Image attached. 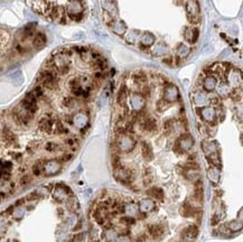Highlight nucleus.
<instances>
[{
	"instance_id": "1",
	"label": "nucleus",
	"mask_w": 243,
	"mask_h": 242,
	"mask_svg": "<svg viewBox=\"0 0 243 242\" xmlns=\"http://www.w3.org/2000/svg\"><path fill=\"white\" fill-rule=\"evenodd\" d=\"M185 9L188 21L192 25H197L201 21V8L197 0H185Z\"/></svg>"
},
{
	"instance_id": "2",
	"label": "nucleus",
	"mask_w": 243,
	"mask_h": 242,
	"mask_svg": "<svg viewBox=\"0 0 243 242\" xmlns=\"http://www.w3.org/2000/svg\"><path fill=\"white\" fill-rule=\"evenodd\" d=\"M115 146H117L118 150L121 153H129L136 147V140L133 139V137L131 135L124 134V135L118 136L117 141H115Z\"/></svg>"
},
{
	"instance_id": "3",
	"label": "nucleus",
	"mask_w": 243,
	"mask_h": 242,
	"mask_svg": "<svg viewBox=\"0 0 243 242\" xmlns=\"http://www.w3.org/2000/svg\"><path fill=\"white\" fill-rule=\"evenodd\" d=\"M194 145V139L191 135H182L179 137L176 144L174 146V151L178 153V154H183V153H186L188 150H191V148L193 147Z\"/></svg>"
},
{
	"instance_id": "4",
	"label": "nucleus",
	"mask_w": 243,
	"mask_h": 242,
	"mask_svg": "<svg viewBox=\"0 0 243 242\" xmlns=\"http://www.w3.org/2000/svg\"><path fill=\"white\" fill-rule=\"evenodd\" d=\"M20 106H21L23 109H25L26 111H28L29 113H32V114H34V113L38 110L37 99L35 98V95H34L32 92H28V93L25 95V98L23 99Z\"/></svg>"
},
{
	"instance_id": "5",
	"label": "nucleus",
	"mask_w": 243,
	"mask_h": 242,
	"mask_svg": "<svg viewBox=\"0 0 243 242\" xmlns=\"http://www.w3.org/2000/svg\"><path fill=\"white\" fill-rule=\"evenodd\" d=\"M27 4L35 13L39 15H45L49 6L46 0H27Z\"/></svg>"
},
{
	"instance_id": "6",
	"label": "nucleus",
	"mask_w": 243,
	"mask_h": 242,
	"mask_svg": "<svg viewBox=\"0 0 243 242\" xmlns=\"http://www.w3.org/2000/svg\"><path fill=\"white\" fill-rule=\"evenodd\" d=\"M61 163L58 160H48V162H45L44 166H43V172L45 175L47 176H52V175H55L56 173H58L61 170Z\"/></svg>"
},
{
	"instance_id": "7",
	"label": "nucleus",
	"mask_w": 243,
	"mask_h": 242,
	"mask_svg": "<svg viewBox=\"0 0 243 242\" xmlns=\"http://www.w3.org/2000/svg\"><path fill=\"white\" fill-rule=\"evenodd\" d=\"M66 11L69 17H73L76 15L83 14V6L81 4V0H69L67 7H66Z\"/></svg>"
},
{
	"instance_id": "8",
	"label": "nucleus",
	"mask_w": 243,
	"mask_h": 242,
	"mask_svg": "<svg viewBox=\"0 0 243 242\" xmlns=\"http://www.w3.org/2000/svg\"><path fill=\"white\" fill-rule=\"evenodd\" d=\"M199 116L203 118V120L208 123H215L216 121V110L214 107H204L199 110Z\"/></svg>"
},
{
	"instance_id": "9",
	"label": "nucleus",
	"mask_w": 243,
	"mask_h": 242,
	"mask_svg": "<svg viewBox=\"0 0 243 242\" xmlns=\"http://www.w3.org/2000/svg\"><path fill=\"white\" fill-rule=\"evenodd\" d=\"M179 97V92L178 89L176 88L175 85L173 84H168L167 86L165 88V91H164V100L167 101V102H174L176 101Z\"/></svg>"
},
{
	"instance_id": "10",
	"label": "nucleus",
	"mask_w": 243,
	"mask_h": 242,
	"mask_svg": "<svg viewBox=\"0 0 243 242\" xmlns=\"http://www.w3.org/2000/svg\"><path fill=\"white\" fill-rule=\"evenodd\" d=\"M140 126H141V129L145 132L152 134V132H155L157 130V121L152 117H146L141 120Z\"/></svg>"
},
{
	"instance_id": "11",
	"label": "nucleus",
	"mask_w": 243,
	"mask_h": 242,
	"mask_svg": "<svg viewBox=\"0 0 243 242\" xmlns=\"http://www.w3.org/2000/svg\"><path fill=\"white\" fill-rule=\"evenodd\" d=\"M38 128L44 134H51V132H53V128H54V120L48 116L43 117L41 120L38 121Z\"/></svg>"
},
{
	"instance_id": "12",
	"label": "nucleus",
	"mask_w": 243,
	"mask_h": 242,
	"mask_svg": "<svg viewBox=\"0 0 243 242\" xmlns=\"http://www.w3.org/2000/svg\"><path fill=\"white\" fill-rule=\"evenodd\" d=\"M198 29L195 26H188L184 29V38L187 43L194 44L198 38Z\"/></svg>"
},
{
	"instance_id": "13",
	"label": "nucleus",
	"mask_w": 243,
	"mask_h": 242,
	"mask_svg": "<svg viewBox=\"0 0 243 242\" xmlns=\"http://www.w3.org/2000/svg\"><path fill=\"white\" fill-rule=\"evenodd\" d=\"M130 104L134 111H140L145 107V98L139 93H132L130 95Z\"/></svg>"
},
{
	"instance_id": "14",
	"label": "nucleus",
	"mask_w": 243,
	"mask_h": 242,
	"mask_svg": "<svg viewBox=\"0 0 243 242\" xmlns=\"http://www.w3.org/2000/svg\"><path fill=\"white\" fill-rule=\"evenodd\" d=\"M138 207H139V212H142V213H149L155 210L156 207V203L152 198H142L139 204H138Z\"/></svg>"
},
{
	"instance_id": "15",
	"label": "nucleus",
	"mask_w": 243,
	"mask_h": 242,
	"mask_svg": "<svg viewBox=\"0 0 243 242\" xmlns=\"http://www.w3.org/2000/svg\"><path fill=\"white\" fill-rule=\"evenodd\" d=\"M217 85V80L214 75H207L205 79L202 81V86L206 92H212L214 91Z\"/></svg>"
},
{
	"instance_id": "16",
	"label": "nucleus",
	"mask_w": 243,
	"mask_h": 242,
	"mask_svg": "<svg viewBox=\"0 0 243 242\" xmlns=\"http://www.w3.org/2000/svg\"><path fill=\"white\" fill-rule=\"evenodd\" d=\"M101 6L103 11H106L108 14H111L113 16H117L118 14V8H117L114 0H101Z\"/></svg>"
},
{
	"instance_id": "17",
	"label": "nucleus",
	"mask_w": 243,
	"mask_h": 242,
	"mask_svg": "<svg viewBox=\"0 0 243 242\" xmlns=\"http://www.w3.org/2000/svg\"><path fill=\"white\" fill-rule=\"evenodd\" d=\"M123 214L126 216H130V218H137L139 215V207L138 204L136 203H128V204H124L123 207Z\"/></svg>"
},
{
	"instance_id": "18",
	"label": "nucleus",
	"mask_w": 243,
	"mask_h": 242,
	"mask_svg": "<svg viewBox=\"0 0 243 242\" xmlns=\"http://www.w3.org/2000/svg\"><path fill=\"white\" fill-rule=\"evenodd\" d=\"M196 235H197V228L195 225H189L185 228L182 233V238L185 241H192L196 238Z\"/></svg>"
},
{
	"instance_id": "19",
	"label": "nucleus",
	"mask_w": 243,
	"mask_h": 242,
	"mask_svg": "<svg viewBox=\"0 0 243 242\" xmlns=\"http://www.w3.org/2000/svg\"><path fill=\"white\" fill-rule=\"evenodd\" d=\"M202 148L204 154L206 155V156L213 154V153H219V145L216 144L215 141H208V140L203 141Z\"/></svg>"
},
{
	"instance_id": "20",
	"label": "nucleus",
	"mask_w": 243,
	"mask_h": 242,
	"mask_svg": "<svg viewBox=\"0 0 243 242\" xmlns=\"http://www.w3.org/2000/svg\"><path fill=\"white\" fill-rule=\"evenodd\" d=\"M32 43L34 48H36V49H41V48L45 47L46 43H47V38H46V36L43 33H37L36 35L34 36V38H32Z\"/></svg>"
},
{
	"instance_id": "21",
	"label": "nucleus",
	"mask_w": 243,
	"mask_h": 242,
	"mask_svg": "<svg viewBox=\"0 0 243 242\" xmlns=\"http://www.w3.org/2000/svg\"><path fill=\"white\" fill-rule=\"evenodd\" d=\"M141 154L145 160H147V162L152 160L154 159V151H152L151 145L143 141L141 144Z\"/></svg>"
},
{
	"instance_id": "22",
	"label": "nucleus",
	"mask_w": 243,
	"mask_h": 242,
	"mask_svg": "<svg viewBox=\"0 0 243 242\" xmlns=\"http://www.w3.org/2000/svg\"><path fill=\"white\" fill-rule=\"evenodd\" d=\"M208 100H210V98L203 91H197V92L194 93V102L198 107H204L205 104L208 103Z\"/></svg>"
},
{
	"instance_id": "23",
	"label": "nucleus",
	"mask_w": 243,
	"mask_h": 242,
	"mask_svg": "<svg viewBox=\"0 0 243 242\" xmlns=\"http://www.w3.org/2000/svg\"><path fill=\"white\" fill-rule=\"evenodd\" d=\"M147 230H148V233H149L152 238H155V239L161 237V235L164 234V232H165V229H164V227L160 225V224H150L147 228Z\"/></svg>"
},
{
	"instance_id": "24",
	"label": "nucleus",
	"mask_w": 243,
	"mask_h": 242,
	"mask_svg": "<svg viewBox=\"0 0 243 242\" xmlns=\"http://www.w3.org/2000/svg\"><path fill=\"white\" fill-rule=\"evenodd\" d=\"M118 232L115 231L114 229L110 228V227H108V228L103 231V233H102V238L104 239V241L106 242H115L117 241V239H118Z\"/></svg>"
},
{
	"instance_id": "25",
	"label": "nucleus",
	"mask_w": 243,
	"mask_h": 242,
	"mask_svg": "<svg viewBox=\"0 0 243 242\" xmlns=\"http://www.w3.org/2000/svg\"><path fill=\"white\" fill-rule=\"evenodd\" d=\"M179 212H180V214L184 215V216H193V215L196 214L195 207L193 206V204L189 201H186V202L184 203L183 206L179 210Z\"/></svg>"
},
{
	"instance_id": "26",
	"label": "nucleus",
	"mask_w": 243,
	"mask_h": 242,
	"mask_svg": "<svg viewBox=\"0 0 243 242\" xmlns=\"http://www.w3.org/2000/svg\"><path fill=\"white\" fill-rule=\"evenodd\" d=\"M185 170V177L191 182H197L201 179V173L198 172V168H187Z\"/></svg>"
},
{
	"instance_id": "27",
	"label": "nucleus",
	"mask_w": 243,
	"mask_h": 242,
	"mask_svg": "<svg viewBox=\"0 0 243 242\" xmlns=\"http://www.w3.org/2000/svg\"><path fill=\"white\" fill-rule=\"evenodd\" d=\"M147 194L149 197L151 198H156V200L162 201L164 197H165V194H164V191L161 190L160 187H151L147 191Z\"/></svg>"
},
{
	"instance_id": "28",
	"label": "nucleus",
	"mask_w": 243,
	"mask_h": 242,
	"mask_svg": "<svg viewBox=\"0 0 243 242\" xmlns=\"http://www.w3.org/2000/svg\"><path fill=\"white\" fill-rule=\"evenodd\" d=\"M220 176L221 175H220V169H219V167L211 166V167L208 168V170H207V177H208V179L213 182L214 184L220 182Z\"/></svg>"
},
{
	"instance_id": "29",
	"label": "nucleus",
	"mask_w": 243,
	"mask_h": 242,
	"mask_svg": "<svg viewBox=\"0 0 243 242\" xmlns=\"http://www.w3.org/2000/svg\"><path fill=\"white\" fill-rule=\"evenodd\" d=\"M2 138H4V141L8 145H14L17 142V137H16V135H15L10 129H8V128H6L5 130H4V132H2Z\"/></svg>"
},
{
	"instance_id": "30",
	"label": "nucleus",
	"mask_w": 243,
	"mask_h": 242,
	"mask_svg": "<svg viewBox=\"0 0 243 242\" xmlns=\"http://www.w3.org/2000/svg\"><path fill=\"white\" fill-rule=\"evenodd\" d=\"M111 28H112L113 33L117 34V35H119V36L123 35V34L127 32V26H126V24H124L123 21H120V20H117Z\"/></svg>"
},
{
	"instance_id": "31",
	"label": "nucleus",
	"mask_w": 243,
	"mask_h": 242,
	"mask_svg": "<svg viewBox=\"0 0 243 242\" xmlns=\"http://www.w3.org/2000/svg\"><path fill=\"white\" fill-rule=\"evenodd\" d=\"M139 39H140L141 45L147 47L151 46L152 44L155 43V36L150 33H145L143 35H141V37H139Z\"/></svg>"
},
{
	"instance_id": "32",
	"label": "nucleus",
	"mask_w": 243,
	"mask_h": 242,
	"mask_svg": "<svg viewBox=\"0 0 243 242\" xmlns=\"http://www.w3.org/2000/svg\"><path fill=\"white\" fill-rule=\"evenodd\" d=\"M189 52H191V48L187 45H185V44L182 43L176 48V55L178 56L179 58H184V57H186L189 54Z\"/></svg>"
},
{
	"instance_id": "33",
	"label": "nucleus",
	"mask_w": 243,
	"mask_h": 242,
	"mask_svg": "<svg viewBox=\"0 0 243 242\" xmlns=\"http://www.w3.org/2000/svg\"><path fill=\"white\" fill-rule=\"evenodd\" d=\"M53 195H54V197H55L56 200L60 201V202H63V201L66 200V198L69 197V194H67V193H66L63 188L57 187V186H55V188H54Z\"/></svg>"
},
{
	"instance_id": "34",
	"label": "nucleus",
	"mask_w": 243,
	"mask_h": 242,
	"mask_svg": "<svg viewBox=\"0 0 243 242\" xmlns=\"http://www.w3.org/2000/svg\"><path fill=\"white\" fill-rule=\"evenodd\" d=\"M217 89V93L220 94V97H227L230 95V85L225 82H221L219 85H216Z\"/></svg>"
},
{
	"instance_id": "35",
	"label": "nucleus",
	"mask_w": 243,
	"mask_h": 242,
	"mask_svg": "<svg viewBox=\"0 0 243 242\" xmlns=\"http://www.w3.org/2000/svg\"><path fill=\"white\" fill-rule=\"evenodd\" d=\"M53 131L55 134H58V135H64V134H67L69 130L66 129V127H64V125L62 123V121L60 120H54V128H53Z\"/></svg>"
},
{
	"instance_id": "36",
	"label": "nucleus",
	"mask_w": 243,
	"mask_h": 242,
	"mask_svg": "<svg viewBox=\"0 0 243 242\" xmlns=\"http://www.w3.org/2000/svg\"><path fill=\"white\" fill-rule=\"evenodd\" d=\"M73 122L80 128H85V125L87 123V117L83 113H80L73 119Z\"/></svg>"
},
{
	"instance_id": "37",
	"label": "nucleus",
	"mask_w": 243,
	"mask_h": 242,
	"mask_svg": "<svg viewBox=\"0 0 243 242\" xmlns=\"http://www.w3.org/2000/svg\"><path fill=\"white\" fill-rule=\"evenodd\" d=\"M66 204H67V206H69V209L71 210V211H73V212L74 211H78V210H80L78 201L72 195L66 198Z\"/></svg>"
},
{
	"instance_id": "38",
	"label": "nucleus",
	"mask_w": 243,
	"mask_h": 242,
	"mask_svg": "<svg viewBox=\"0 0 243 242\" xmlns=\"http://www.w3.org/2000/svg\"><path fill=\"white\" fill-rule=\"evenodd\" d=\"M103 21H104V24H106V26L112 27L113 24L117 21V16H113V15L108 14L106 11H103Z\"/></svg>"
},
{
	"instance_id": "39",
	"label": "nucleus",
	"mask_w": 243,
	"mask_h": 242,
	"mask_svg": "<svg viewBox=\"0 0 243 242\" xmlns=\"http://www.w3.org/2000/svg\"><path fill=\"white\" fill-rule=\"evenodd\" d=\"M154 181V173L150 168H146V170L143 173V184L147 186L149 184H151Z\"/></svg>"
},
{
	"instance_id": "40",
	"label": "nucleus",
	"mask_w": 243,
	"mask_h": 242,
	"mask_svg": "<svg viewBox=\"0 0 243 242\" xmlns=\"http://www.w3.org/2000/svg\"><path fill=\"white\" fill-rule=\"evenodd\" d=\"M226 227H227L230 231H234L235 232V231H240L242 229V223L240 221H238V220H233L230 223L226 224Z\"/></svg>"
},
{
	"instance_id": "41",
	"label": "nucleus",
	"mask_w": 243,
	"mask_h": 242,
	"mask_svg": "<svg viewBox=\"0 0 243 242\" xmlns=\"http://www.w3.org/2000/svg\"><path fill=\"white\" fill-rule=\"evenodd\" d=\"M44 148H45V150L49 151V153H54V151L60 150L61 147H60V145L56 144V142H54V141H48V142H46V144H45Z\"/></svg>"
},
{
	"instance_id": "42",
	"label": "nucleus",
	"mask_w": 243,
	"mask_h": 242,
	"mask_svg": "<svg viewBox=\"0 0 243 242\" xmlns=\"http://www.w3.org/2000/svg\"><path fill=\"white\" fill-rule=\"evenodd\" d=\"M45 163H41V162H37L36 164H34V166L32 168V172L35 176H39L41 173H43V166Z\"/></svg>"
},
{
	"instance_id": "43",
	"label": "nucleus",
	"mask_w": 243,
	"mask_h": 242,
	"mask_svg": "<svg viewBox=\"0 0 243 242\" xmlns=\"http://www.w3.org/2000/svg\"><path fill=\"white\" fill-rule=\"evenodd\" d=\"M80 86H83L82 82H81V77H73L69 81V88L71 90H74V89L80 88Z\"/></svg>"
},
{
	"instance_id": "44",
	"label": "nucleus",
	"mask_w": 243,
	"mask_h": 242,
	"mask_svg": "<svg viewBox=\"0 0 243 242\" xmlns=\"http://www.w3.org/2000/svg\"><path fill=\"white\" fill-rule=\"evenodd\" d=\"M24 214H25V209L23 206H16L11 213V215L15 216L16 219H20L21 216H24Z\"/></svg>"
},
{
	"instance_id": "45",
	"label": "nucleus",
	"mask_w": 243,
	"mask_h": 242,
	"mask_svg": "<svg viewBox=\"0 0 243 242\" xmlns=\"http://www.w3.org/2000/svg\"><path fill=\"white\" fill-rule=\"evenodd\" d=\"M32 93L35 95V98L36 99L43 98V97H44V88H43L41 85H37V86L34 88V90L32 91Z\"/></svg>"
},
{
	"instance_id": "46",
	"label": "nucleus",
	"mask_w": 243,
	"mask_h": 242,
	"mask_svg": "<svg viewBox=\"0 0 243 242\" xmlns=\"http://www.w3.org/2000/svg\"><path fill=\"white\" fill-rule=\"evenodd\" d=\"M175 127V120L174 119H167V120L164 122V129L167 132H170V131L174 129Z\"/></svg>"
},
{
	"instance_id": "47",
	"label": "nucleus",
	"mask_w": 243,
	"mask_h": 242,
	"mask_svg": "<svg viewBox=\"0 0 243 242\" xmlns=\"http://www.w3.org/2000/svg\"><path fill=\"white\" fill-rule=\"evenodd\" d=\"M74 104H75V100L73 98H71V97H66L63 100V106L66 108H72L74 107Z\"/></svg>"
},
{
	"instance_id": "48",
	"label": "nucleus",
	"mask_w": 243,
	"mask_h": 242,
	"mask_svg": "<svg viewBox=\"0 0 243 242\" xmlns=\"http://www.w3.org/2000/svg\"><path fill=\"white\" fill-rule=\"evenodd\" d=\"M167 107H168V102L167 101H165V100H159L158 102H157V109L159 110V111H164V110H166L167 109Z\"/></svg>"
},
{
	"instance_id": "49",
	"label": "nucleus",
	"mask_w": 243,
	"mask_h": 242,
	"mask_svg": "<svg viewBox=\"0 0 243 242\" xmlns=\"http://www.w3.org/2000/svg\"><path fill=\"white\" fill-rule=\"evenodd\" d=\"M138 32H131V34H129L128 37H127V41L129 43H134L136 41L139 39V34H137Z\"/></svg>"
},
{
	"instance_id": "50",
	"label": "nucleus",
	"mask_w": 243,
	"mask_h": 242,
	"mask_svg": "<svg viewBox=\"0 0 243 242\" xmlns=\"http://www.w3.org/2000/svg\"><path fill=\"white\" fill-rule=\"evenodd\" d=\"M64 142L66 146H69V147H76L78 146V140L75 139V138H66V139L64 140Z\"/></svg>"
},
{
	"instance_id": "51",
	"label": "nucleus",
	"mask_w": 243,
	"mask_h": 242,
	"mask_svg": "<svg viewBox=\"0 0 243 242\" xmlns=\"http://www.w3.org/2000/svg\"><path fill=\"white\" fill-rule=\"evenodd\" d=\"M32 182V177L29 176V175H24L21 178H20V185H27V184H29Z\"/></svg>"
},
{
	"instance_id": "52",
	"label": "nucleus",
	"mask_w": 243,
	"mask_h": 242,
	"mask_svg": "<svg viewBox=\"0 0 243 242\" xmlns=\"http://www.w3.org/2000/svg\"><path fill=\"white\" fill-rule=\"evenodd\" d=\"M115 242H131V240L128 235H121V237H118Z\"/></svg>"
},
{
	"instance_id": "53",
	"label": "nucleus",
	"mask_w": 243,
	"mask_h": 242,
	"mask_svg": "<svg viewBox=\"0 0 243 242\" xmlns=\"http://www.w3.org/2000/svg\"><path fill=\"white\" fill-rule=\"evenodd\" d=\"M72 157H73V155H72V154H64L62 157H61V160H63V162H67V160H69Z\"/></svg>"
},
{
	"instance_id": "54",
	"label": "nucleus",
	"mask_w": 243,
	"mask_h": 242,
	"mask_svg": "<svg viewBox=\"0 0 243 242\" xmlns=\"http://www.w3.org/2000/svg\"><path fill=\"white\" fill-rule=\"evenodd\" d=\"M11 156H13V158H14L15 160H19V159L21 158V154H19V153H14Z\"/></svg>"
},
{
	"instance_id": "55",
	"label": "nucleus",
	"mask_w": 243,
	"mask_h": 242,
	"mask_svg": "<svg viewBox=\"0 0 243 242\" xmlns=\"http://www.w3.org/2000/svg\"><path fill=\"white\" fill-rule=\"evenodd\" d=\"M57 213H58V215H63L64 214V210L63 209H61V207H58V209H57Z\"/></svg>"
},
{
	"instance_id": "56",
	"label": "nucleus",
	"mask_w": 243,
	"mask_h": 242,
	"mask_svg": "<svg viewBox=\"0 0 243 242\" xmlns=\"http://www.w3.org/2000/svg\"><path fill=\"white\" fill-rule=\"evenodd\" d=\"M239 221H240V222L242 221V209L239 211Z\"/></svg>"
},
{
	"instance_id": "57",
	"label": "nucleus",
	"mask_w": 243,
	"mask_h": 242,
	"mask_svg": "<svg viewBox=\"0 0 243 242\" xmlns=\"http://www.w3.org/2000/svg\"><path fill=\"white\" fill-rule=\"evenodd\" d=\"M2 176H4V172H2V170H1V169H0V179H1V178H2Z\"/></svg>"
},
{
	"instance_id": "58",
	"label": "nucleus",
	"mask_w": 243,
	"mask_h": 242,
	"mask_svg": "<svg viewBox=\"0 0 243 242\" xmlns=\"http://www.w3.org/2000/svg\"><path fill=\"white\" fill-rule=\"evenodd\" d=\"M11 242H19V241H18V240H16V239H14V240H13Z\"/></svg>"
},
{
	"instance_id": "59",
	"label": "nucleus",
	"mask_w": 243,
	"mask_h": 242,
	"mask_svg": "<svg viewBox=\"0 0 243 242\" xmlns=\"http://www.w3.org/2000/svg\"><path fill=\"white\" fill-rule=\"evenodd\" d=\"M6 242H8V241H6Z\"/></svg>"
}]
</instances>
